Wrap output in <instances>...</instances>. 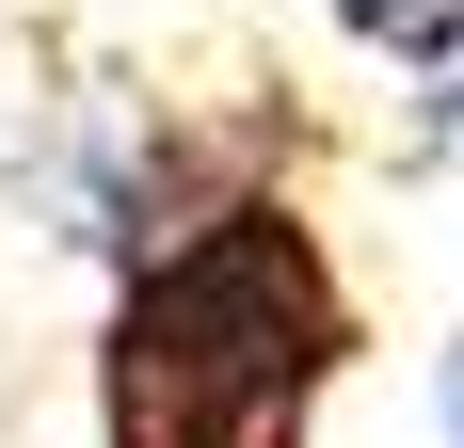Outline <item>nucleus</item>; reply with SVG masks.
<instances>
[{
  "label": "nucleus",
  "mask_w": 464,
  "mask_h": 448,
  "mask_svg": "<svg viewBox=\"0 0 464 448\" xmlns=\"http://www.w3.org/2000/svg\"><path fill=\"white\" fill-rule=\"evenodd\" d=\"M336 368H353V288L321 224L256 177H208L112 272L96 448H304Z\"/></svg>",
  "instance_id": "f257e3e1"
},
{
  "label": "nucleus",
  "mask_w": 464,
  "mask_h": 448,
  "mask_svg": "<svg viewBox=\"0 0 464 448\" xmlns=\"http://www.w3.org/2000/svg\"><path fill=\"white\" fill-rule=\"evenodd\" d=\"M432 448H464V336L432 353Z\"/></svg>",
  "instance_id": "7ed1b4c3"
},
{
  "label": "nucleus",
  "mask_w": 464,
  "mask_h": 448,
  "mask_svg": "<svg viewBox=\"0 0 464 448\" xmlns=\"http://www.w3.org/2000/svg\"><path fill=\"white\" fill-rule=\"evenodd\" d=\"M321 16L369 48V64H401V81H449L464 64V0H321Z\"/></svg>",
  "instance_id": "f03ea898"
}]
</instances>
